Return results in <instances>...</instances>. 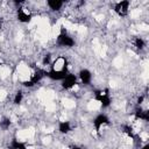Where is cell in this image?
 I'll return each instance as SVG.
<instances>
[{
	"instance_id": "cell-9",
	"label": "cell",
	"mask_w": 149,
	"mask_h": 149,
	"mask_svg": "<svg viewBox=\"0 0 149 149\" xmlns=\"http://www.w3.org/2000/svg\"><path fill=\"white\" fill-rule=\"evenodd\" d=\"M79 77L84 84H88L91 81V73L88 70H81L79 72Z\"/></svg>"
},
{
	"instance_id": "cell-6",
	"label": "cell",
	"mask_w": 149,
	"mask_h": 149,
	"mask_svg": "<svg viewBox=\"0 0 149 149\" xmlns=\"http://www.w3.org/2000/svg\"><path fill=\"white\" fill-rule=\"evenodd\" d=\"M76 77H74V74H68L64 79H63V84H62V86L64 87V88H70V87H72L74 84H76Z\"/></svg>"
},
{
	"instance_id": "cell-8",
	"label": "cell",
	"mask_w": 149,
	"mask_h": 149,
	"mask_svg": "<svg viewBox=\"0 0 149 149\" xmlns=\"http://www.w3.org/2000/svg\"><path fill=\"white\" fill-rule=\"evenodd\" d=\"M17 19L21 22H29L30 19H31V16H30V14L26 13L23 8H19L17 9Z\"/></svg>"
},
{
	"instance_id": "cell-22",
	"label": "cell",
	"mask_w": 149,
	"mask_h": 149,
	"mask_svg": "<svg viewBox=\"0 0 149 149\" xmlns=\"http://www.w3.org/2000/svg\"><path fill=\"white\" fill-rule=\"evenodd\" d=\"M0 27H1V24H0Z\"/></svg>"
},
{
	"instance_id": "cell-4",
	"label": "cell",
	"mask_w": 149,
	"mask_h": 149,
	"mask_svg": "<svg viewBox=\"0 0 149 149\" xmlns=\"http://www.w3.org/2000/svg\"><path fill=\"white\" fill-rule=\"evenodd\" d=\"M54 71H66V59L64 57H58L54 63Z\"/></svg>"
},
{
	"instance_id": "cell-12",
	"label": "cell",
	"mask_w": 149,
	"mask_h": 149,
	"mask_svg": "<svg viewBox=\"0 0 149 149\" xmlns=\"http://www.w3.org/2000/svg\"><path fill=\"white\" fill-rule=\"evenodd\" d=\"M70 130V123L68 121H63L59 123V132L61 133H68Z\"/></svg>"
},
{
	"instance_id": "cell-11",
	"label": "cell",
	"mask_w": 149,
	"mask_h": 149,
	"mask_svg": "<svg viewBox=\"0 0 149 149\" xmlns=\"http://www.w3.org/2000/svg\"><path fill=\"white\" fill-rule=\"evenodd\" d=\"M135 115H136V118L143 119V120H146V121H148V120H149V113H148L147 111L137 109V111H136V113H135Z\"/></svg>"
},
{
	"instance_id": "cell-14",
	"label": "cell",
	"mask_w": 149,
	"mask_h": 149,
	"mask_svg": "<svg viewBox=\"0 0 149 149\" xmlns=\"http://www.w3.org/2000/svg\"><path fill=\"white\" fill-rule=\"evenodd\" d=\"M135 44H136V47H137L139 49H143V48H144V42H143V40L140 38V37H137V38L135 40Z\"/></svg>"
},
{
	"instance_id": "cell-21",
	"label": "cell",
	"mask_w": 149,
	"mask_h": 149,
	"mask_svg": "<svg viewBox=\"0 0 149 149\" xmlns=\"http://www.w3.org/2000/svg\"><path fill=\"white\" fill-rule=\"evenodd\" d=\"M72 149H80V148H78V147H73Z\"/></svg>"
},
{
	"instance_id": "cell-16",
	"label": "cell",
	"mask_w": 149,
	"mask_h": 149,
	"mask_svg": "<svg viewBox=\"0 0 149 149\" xmlns=\"http://www.w3.org/2000/svg\"><path fill=\"white\" fill-rule=\"evenodd\" d=\"M21 100H22V92H21V91H19V92L16 93L15 98H14V102H15V104H20V102H21Z\"/></svg>"
},
{
	"instance_id": "cell-7",
	"label": "cell",
	"mask_w": 149,
	"mask_h": 149,
	"mask_svg": "<svg viewBox=\"0 0 149 149\" xmlns=\"http://www.w3.org/2000/svg\"><path fill=\"white\" fill-rule=\"evenodd\" d=\"M93 123H94V127H95L97 132H99V129H100L101 125H104V123H108V119H107V116H106V115L100 114V115H98V116L94 119Z\"/></svg>"
},
{
	"instance_id": "cell-13",
	"label": "cell",
	"mask_w": 149,
	"mask_h": 149,
	"mask_svg": "<svg viewBox=\"0 0 149 149\" xmlns=\"http://www.w3.org/2000/svg\"><path fill=\"white\" fill-rule=\"evenodd\" d=\"M9 149H26V147H24V144H23V143L17 142V141H15V140H14V141L12 142V144H10Z\"/></svg>"
},
{
	"instance_id": "cell-18",
	"label": "cell",
	"mask_w": 149,
	"mask_h": 149,
	"mask_svg": "<svg viewBox=\"0 0 149 149\" xmlns=\"http://www.w3.org/2000/svg\"><path fill=\"white\" fill-rule=\"evenodd\" d=\"M50 58H51V55H47V56L44 57V59H43V63H44V64H48V63L50 62Z\"/></svg>"
},
{
	"instance_id": "cell-1",
	"label": "cell",
	"mask_w": 149,
	"mask_h": 149,
	"mask_svg": "<svg viewBox=\"0 0 149 149\" xmlns=\"http://www.w3.org/2000/svg\"><path fill=\"white\" fill-rule=\"evenodd\" d=\"M95 99L101 102V105L104 107H107L109 106L111 104V99H109V93H108V90H101V91H97L95 92Z\"/></svg>"
},
{
	"instance_id": "cell-17",
	"label": "cell",
	"mask_w": 149,
	"mask_h": 149,
	"mask_svg": "<svg viewBox=\"0 0 149 149\" xmlns=\"http://www.w3.org/2000/svg\"><path fill=\"white\" fill-rule=\"evenodd\" d=\"M123 128H125V132H126V133H127V134H128L129 136H132V137H133V133H132V128H129L128 126H125Z\"/></svg>"
},
{
	"instance_id": "cell-10",
	"label": "cell",
	"mask_w": 149,
	"mask_h": 149,
	"mask_svg": "<svg viewBox=\"0 0 149 149\" xmlns=\"http://www.w3.org/2000/svg\"><path fill=\"white\" fill-rule=\"evenodd\" d=\"M48 5H49V7H50L51 9L57 10V9H59V8L62 7L63 2L59 1V0H49V1H48Z\"/></svg>"
},
{
	"instance_id": "cell-3",
	"label": "cell",
	"mask_w": 149,
	"mask_h": 149,
	"mask_svg": "<svg viewBox=\"0 0 149 149\" xmlns=\"http://www.w3.org/2000/svg\"><path fill=\"white\" fill-rule=\"evenodd\" d=\"M128 6L129 2L128 1H120L115 5V12L120 15V16H125L128 12Z\"/></svg>"
},
{
	"instance_id": "cell-19",
	"label": "cell",
	"mask_w": 149,
	"mask_h": 149,
	"mask_svg": "<svg viewBox=\"0 0 149 149\" xmlns=\"http://www.w3.org/2000/svg\"><path fill=\"white\" fill-rule=\"evenodd\" d=\"M142 101H143V97H140V98H139V104H141Z\"/></svg>"
},
{
	"instance_id": "cell-2",
	"label": "cell",
	"mask_w": 149,
	"mask_h": 149,
	"mask_svg": "<svg viewBox=\"0 0 149 149\" xmlns=\"http://www.w3.org/2000/svg\"><path fill=\"white\" fill-rule=\"evenodd\" d=\"M57 43L59 44V45H63V47H72L73 44H74V41L70 37V36H68L65 33H64V30L58 35V37H57Z\"/></svg>"
},
{
	"instance_id": "cell-5",
	"label": "cell",
	"mask_w": 149,
	"mask_h": 149,
	"mask_svg": "<svg viewBox=\"0 0 149 149\" xmlns=\"http://www.w3.org/2000/svg\"><path fill=\"white\" fill-rule=\"evenodd\" d=\"M47 76L50 77L54 80H63L68 74H66V71H54V70H51L50 72L47 73Z\"/></svg>"
},
{
	"instance_id": "cell-15",
	"label": "cell",
	"mask_w": 149,
	"mask_h": 149,
	"mask_svg": "<svg viewBox=\"0 0 149 149\" xmlns=\"http://www.w3.org/2000/svg\"><path fill=\"white\" fill-rule=\"evenodd\" d=\"M9 125H10L9 119H3V120L0 122V126H1L2 128H5V129H7V128L9 127Z\"/></svg>"
},
{
	"instance_id": "cell-20",
	"label": "cell",
	"mask_w": 149,
	"mask_h": 149,
	"mask_svg": "<svg viewBox=\"0 0 149 149\" xmlns=\"http://www.w3.org/2000/svg\"><path fill=\"white\" fill-rule=\"evenodd\" d=\"M143 149H149V144H146V146L143 147Z\"/></svg>"
}]
</instances>
